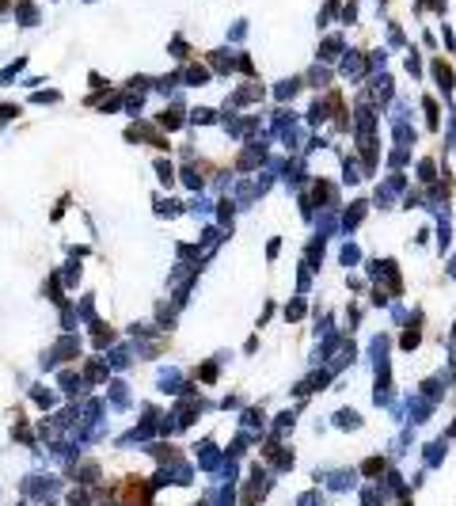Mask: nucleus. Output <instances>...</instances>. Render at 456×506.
<instances>
[{
	"label": "nucleus",
	"mask_w": 456,
	"mask_h": 506,
	"mask_svg": "<svg viewBox=\"0 0 456 506\" xmlns=\"http://www.w3.org/2000/svg\"><path fill=\"white\" fill-rule=\"evenodd\" d=\"M342 76H350V80L365 76V61H361V54H350V57H342Z\"/></svg>",
	"instance_id": "obj_1"
},
{
	"label": "nucleus",
	"mask_w": 456,
	"mask_h": 506,
	"mask_svg": "<svg viewBox=\"0 0 456 506\" xmlns=\"http://www.w3.org/2000/svg\"><path fill=\"white\" fill-rule=\"evenodd\" d=\"M361 217H365V202H354V206L346 210V217H342V229H346V232L357 229V225H361Z\"/></svg>",
	"instance_id": "obj_2"
},
{
	"label": "nucleus",
	"mask_w": 456,
	"mask_h": 506,
	"mask_svg": "<svg viewBox=\"0 0 456 506\" xmlns=\"http://www.w3.org/2000/svg\"><path fill=\"white\" fill-rule=\"evenodd\" d=\"M183 76H187L183 84H190V88L194 84H209V69H206V65H187V73H183Z\"/></svg>",
	"instance_id": "obj_3"
},
{
	"label": "nucleus",
	"mask_w": 456,
	"mask_h": 506,
	"mask_svg": "<svg viewBox=\"0 0 456 506\" xmlns=\"http://www.w3.org/2000/svg\"><path fill=\"white\" fill-rule=\"evenodd\" d=\"M160 126H163V130H179V126H183V107L163 111V114H160Z\"/></svg>",
	"instance_id": "obj_4"
},
{
	"label": "nucleus",
	"mask_w": 456,
	"mask_h": 506,
	"mask_svg": "<svg viewBox=\"0 0 456 506\" xmlns=\"http://www.w3.org/2000/svg\"><path fill=\"white\" fill-rule=\"evenodd\" d=\"M15 12H19V23H23V27H31L34 19H38V8L31 4V0H19V8H15Z\"/></svg>",
	"instance_id": "obj_5"
},
{
	"label": "nucleus",
	"mask_w": 456,
	"mask_h": 506,
	"mask_svg": "<svg viewBox=\"0 0 456 506\" xmlns=\"http://www.w3.org/2000/svg\"><path fill=\"white\" fill-rule=\"evenodd\" d=\"M433 80H437V88H441V92H449V88H452V73H449V69H445V65L437 61V65H433Z\"/></svg>",
	"instance_id": "obj_6"
},
{
	"label": "nucleus",
	"mask_w": 456,
	"mask_h": 506,
	"mask_svg": "<svg viewBox=\"0 0 456 506\" xmlns=\"http://www.w3.org/2000/svg\"><path fill=\"white\" fill-rule=\"evenodd\" d=\"M319 54H323L327 61H331V57H338V54H342V38H338V34H331V38L323 42V50H319Z\"/></svg>",
	"instance_id": "obj_7"
},
{
	"label": "nucleus",
	"mask_w": 456,
	"mask_h": 506,
	"mask_svg": "<svg viewBox=\"0 0 456 506\" xmlns=\"http://www.w3.org/2000/svg\"><path fill=\"white\" fill-rule=\"evenodd\" d=\"M338 426H346V430H357L361 426V419H357V411H338V419H335Z\"/></svg>",
	"instance_id": "obj_8"
},
{
	"label": "nucleus",
	"mask_w": 456,
	"mask_h": 506,
	"mask_svg": "<svg viewBox=\"0 0 456 506\" xmlns=\"http://www.w3.org/2000/svg\"><path fill=\"white\" fill-rule=\"evenodd\" d=\"M327 80H331V73H327V69H323V65H316V69H312V73H308V84H316V88H323Z\"/></svg>",
	"instance_id": "obj_9"
},
{
	"label": "nucleus",
	"mask_w": 456,
	"mask_h": 506,
	"mask_svg": "<svg viewBox=\"0 0 456 506\" xmlns=\"http://www.w3.org/2000/svg\"><path fill=\"white\" fill-rule=\"evenodd\" d=\"M441 457H445V445L441 442H430V449H426V464H437Z\"/></svg>",
	"instance_id": "obj_10"
},
{
	"label": "nucleus",
	"mask_w": 456,
	"mask_h": 506,
	"mask_svg": "<svg viewBox=\"0 0 456 506\" xmlns=\"http://www.w3.org/2000/svg\"><path fill=\"white\" fill-rule=\"evenodd\" d=\"M213 118H217V114H213L209 107H198V111L190 114V122H198V126H206V122H213Z\"/></svg>",
	"instance_id": "obj_11"
},
{
	"label": "nucleus",
	"mask_w": 456,
	"mask_h": 506,
	"mask_svg": "<svg viewBox=\"0 0 456 506\" xmlns=\"http://www.w3.org/2000/svg\"><path fill=\"white\" fill-rule=\"evenodd\" d=\"M361 472H365V476H376V472H384V461H380V457H369V461L361 464Z\"/></svg>",
	"instance_id": "obj_12"
},
{
	"label": "nucleus",
	"mask_w": 456,
	"mask_h": 506,
	"mask_svg": "<svg viewBox=\"0 0 456 506\" xmlns=\"http://www.w3.org/2000/svg\"><path fill=\"white\" fill-rule=\"evenodd\" d=\"M297 88H300L297 80H289V84H278V99H293V95H297Z\"/></svg>",
	"instance_id": "obj_13"
},
{
	"label": "nucleus",
	"mask_w": 456,
	"mask_h": 506,
	"mask_svg": "<svg viewBox=\"0 0 456 506\" xmlns=\"http://www.w3.org/2000/svg\"><path fill=\"white\" fill-rule=\"evenodd\" d=\"M156 171H160V183H171V179H175V175H171L175 168H171L168 160H156Z\"/></svg>",
	"instance_id": "obj_14"
},
{
	"label": "nucleus",
	"mask_w": 456,
	"mask_h": 506,
	"mask_svg": "<svg viewBox=\"0 0 456 506\" xmlns=\"http://www.w3.org/2000/svg\"><path fill=\"white\" fill-rule=\"evenodd\" d=\"M357 259H361V251H357L354 244H346V248H342V263H346V267H354Z\"/></svg>",
	"instance_id": "obj_15"
},
{
	"label": "nucleus",
	"mask_w": 456,
	"mask_h": 506,
	"mask_svg": "<svg viewBox=\"0 0 456 506\" xmlns=\"http://www.w3.org/2000/svg\"><path fill=\"white\" fill-rule=\"evenodd\" d=\"M285 316L289 320H300V316H304V301H293V305L285 308Z\"/></svg>",
	"instance_id": "obj_16"
},
{
	"label": "nucleus",
	"mask_w": 456,
	"mask_h": 506,
	"mask_svg": "<svg viewBox=\"0 0 456 506\" xmlns=\"http://www.w3.org/2000/svg\"><path fill=\"white\" fill-rule=\"evenodd\" d=\"M338 15H342V23H354V19H357V4H342V12H338Z\"/></svg>",
	"instance_id": "obj_17"
},
{
	"label": "nucleus",
	"mask_w": 456,
	"mask_h": 506,
	"mask_svg": "<svg viewBox=\"0 0 456 506\" xmlns=\"http://www.w3.org/2000/svg\"><path fill=\"white\" fill-rule=\"evenodd\" d=\"M418 179H426V183L433 179V160H422V168H418Z\"/></svg>",
	"instance_id": "obj_18"
},
{
	"label": "nucleus",
	"mask_w": 456,
	"mask_h": 506,
	"mask_svg": "<svg viewBox=\"0 0 456 506\" xmlns=\"http://www.w3.org/2000/svg\"><path fill=\"white\" fill-rule=\"evenodd\" d=\"M171 54H175V57H187V42H183V38H171Z\"/></svg>",
	"instance_id": "obj_19"
},
{
	"label": "nucleus",
	"mask_w": 456,
	"mask_h": 506,
	"mask_svg": "<svg viewBox=\"0 0 456 506\" xmlns=\"http://www.w3.org/2000/svg\"><path fill=\"white\" fill-rule=\"evenodd\" d=\"M57 99H61L57 92H38V95H34V103H57Z\"/></svg>",
	"instance_id": "obj_20"
},
{
	"label": "nucleus",
	"mask_w": 456,
	"mask_h": 506,
	"mask_svg": "<svg viewBox=\"0 0 456 506\" xmlns=\"http://www.w3.org/2000/svg\"><path fill=\"white\" fill-rule=\"evenodd\" d=\"M8 118H15V107L12 103H0V122H8Z\"/></svg>",
	"instance_id": "obj_21"
}]
</instances>
